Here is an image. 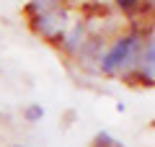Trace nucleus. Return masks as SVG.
<instances>
[{
	"instance_id": "nucleus-4",
	"label": "nucleus",
	"mask_w": 155,
	"mask_h": 147,
	"mask_svg": "<svg viewBox=\"0 0 155 147\" xmlns=\"http://www.w3.org/2000/svg\"><path fill=\"white\" fill-rule=\"evenodd\" d=\"M88 34H91V26H88V18H78L75 23H70V28L65 31V36L60 39V52H65L67 57H72L75 60L78 57V52H80V47H83V41L88 39Z\"/></svg>"
},
{
	"instance_id": "nucleus-6",
	"label": "nucleus",
	"mask_w": 155,
	"mask_h": 147,
	"mask_svg": "<svg viewBox=\"0 0 155 147\" xmlns=\"http://www.w3.org/2000/svg\"><path fill=\"white\" fill-rule=\"evenodd\" d=\"M23 119H26V124H36V121L44 119V109H41V103H28L26 109H23Z\"/></svg>"
},
{
	"instance_id": "nucleus-1",
	"label": "nucleus",
	"mask_w": 155,
	"mask_h": 147,
	"mask_svg": "<svg viewBox=\"0 0 155 147\" xmlns=\"http://www.w3.org/2000/svg\"><path fill=\"white\" fill-rule=\"evenodd\" d=\"M145 34H147V28L134 26V23H129V31L114 34V39L109 41V47L96 62V72H101L104 77H127L137 65Z\"/></svg>"
},
{
	"instance_id": "nucleus-5",
	"label": "nucleus",
	"mask_w": 155,
	"mask_h": 147,
	"mask_svg": "<svg viewBox=\"0 0 155 147\" xmlns=\"http://www.w3.org/2000/svg\"><path fill=\"white\" fill-rule=\"evenodd\" d=\"M145 3H147V0H114V8H116V11H122L124 16L132 21V18L137 16L140 11H142Z\"/></svg>"
},
{
	"instance_id": "nucleus-2",
	"label": "nucleus",
	"mask_w": 155,
	"mask_h": 147,
	"mask_svg": "<svg viewBox=\"0 0 155 147\" xmlns=\"http://www.w3.org/2000/svg\"><path fill=\"white\" fill-rule=\"evenodd\" d=\"M26 23L39 39H44V41L57 47L60 39L65 36V31L70 28V11H67V5H60V8H52V11H44L39 16L28 18Z\"/></svg>"
},
{
	"instance_id": "nucleus-3",
	"label": "nucleus",
	"mask_w": 155,
	"mask_h": 147,
	"mask_svg": "<svg viewBox=\"0 0 155 147\" xmlns=\"http://www.w3.org/2000/svg\"><path fill=\"white\" fill-rule=\"evenodd\" d=\"M124 83H132V85H150L155 88V31H147L142 39V47H140V57L134 70L127 77H122Z\"/></svg>"
},
{
	"instance_id": "nucleus-7",
	"label": "nucleus",
	"mask_w": 155,
	"mask_h": 147,
	"mask_svg": "<svg viewBox=\"0 0 155 147\" xmlns=\"http://www.w3.org/2000/svg\"><path fill=\"white\" fill-rule=\"evenodd\" d=\"M11 147H28V145H11Z\"/></svg>"
}]
</instances>
